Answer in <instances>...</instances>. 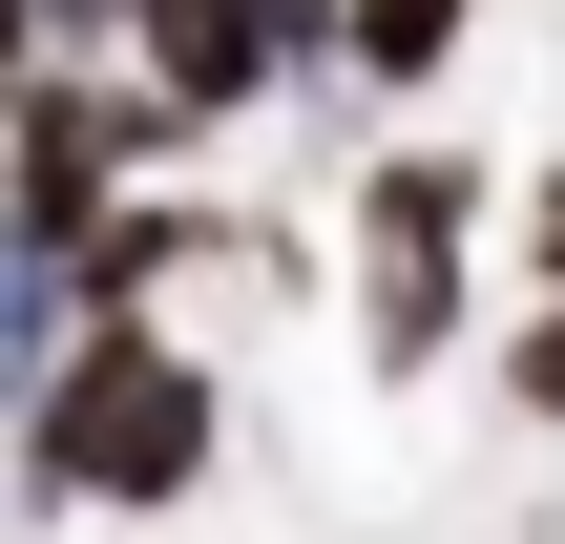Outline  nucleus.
Listing matches in <instances>:
<instances>
[{
	"label": "nucleus",
	"instance_id": "f257e3e1",
	"mask_svg": "<svg viewBox=\"0 0 565 544\" xmlns=\"http://www.w3.org/2000/svg\"><path fill=\"white\" fill-rule=\"evenodd\" d=\"M210 440H231L210 356H189L168 314H84V335H63V377L21 398V503H84V524H168V503L210 482Z\"/></svg>",
	"mask_w": 565,
	"mask_h": 544
},
{
	"label": "nucleus",
	"instance_id": "f03ea898",
	"mask_svg": "<svg viewBox=\"0 0 565 544\" xmlns=\"http://www.w3.org/2000/svg\"><path fill=\"white\" fill-rule=\"evenodd\" d=\"M126 63H147V84H168V126H231V105H252V84H294V63H273V21H252V0H147V21H126Z\"/></svg>",
	"mask_w": 565,
	"mask_h": 544
},
{
	"label": "nucleus",
	"instance_id": "7ed1b4c3",
	"mask_svg": "<svg viewBox=\"0 0 565 544\" xmlns=\"http://www.w3.org/2000/svg\"><path fill=\"white\" fill-rule=\"evenodd\" d=\"M461 231H482V168L461 147H377L356 168V252H461Z\"/></svg>",
	"mask_w": 565,
	"mask_h": 544
},
{
	"label": "nucleus",
	"instance_id": "20e7f679",
	"mask_svg": "<svg viewBox=\"0 0 565 544\" xmlns=\"http://www.w3.org/2000/svg\"><path fill=\"white\" fill-rule=\"evenodd\" d=\"M356 335H377V377H440L461 356V252H356Z\"/></svg>",
	"mask_w": 565,
	"mask_h": 544
},
{
	"label": "nucleus",
	"instance_id": "39448f33",
	"mask_svg": "<svg viewBox=\"0 0 565 544\" xmlns=\"http://www.w3.org/2000/svg\"><path fill=\"white\" fill-rule=\"evenodd\" d=\"M63 335H84V252L0 231V398H42V377H63Z\"/></svg>",
	"mask_w": 565,
	"mask_h": 544
},
{
	"label": "nucleus",
	"instance_id": "423d86ee",
	"mask_svg": "<svg viewBox=\"0 0 565 544\" xmlns=\"http://www.w3.org/2000/svg\"><path fill=\"white\" fill-rule=\"evenodd\" d=\"M461 42H482V0H356L335 21V84H440Z\"/></svg>",
	"mask_w": 565,
	"mask_h": 544
},
{
	"label": "nucleus",
	"instance_id": "0eeeda50",
	"mask_svg": "<svg viewBox=\"0 0 565 544\" xmlns=\"http://www.w3.org/2000/svg\"><path fill=\"white\" fill-rule=\"evenodd\" d=\"M168 273H189V210H105L84 231V314H147Z\"/></svg>",
	"mask_w": 565,
	"mask_h": 544
},
{
	"label": "nucleus",
	"instance_id": "6e6552de",
	"mask_svg": "<svg viewBox=\"0 0 565 544\" xmlns=\"http://www.w3.org/2000/svg\"><path fill=\"white\" fill-rule=\"evenodd\" d=\"M503 398H524V419H565V294L524 314V335H503Z\"/></svg>",
	"mask_w": 565,
	"mask_h": 544
},
{
	"label": "nucleus",
	"instance_id": "1a4fd4ad",
	"mask_svg": "<svg viewBox=\"0 0 565 544\" xmlns=\"http://www.w3.org/2000/svg\"><path fill=\"white\" fill-rule=\"evenodd\" d=\"M524 273L565 294V168H524Z\"/></svg>",
	"mask_w": 565,
	"mask_h": 544
},
{
	"label": "nucleus",
	"instance_id": "9d476101",
	"mask_svg": "<svg viewBox=\"0 0 565 544\" xmlns=\"http://www.w3.org/2000/svg\"><path fill=\"white\" fill-rule=\"evenodd\" d=\"M42 42H63V21H42V0H0V84H21V63H42Z\"/></svg>",
	"mask_w": 565,
	"mask_h": 544
},
{
	"label": "nucleus",
	"instance_id": "9b49d317",
	"mask_svg": "<svg viewBox=\"0 0 565 544\" xmlns=\"http://www.w3.org/2000/svg\"><path fill=\"white\" fill-rule=\"evenodd\" d=\"M42 21H63V42H126V21H147V0H42Z\"/></svg>",
	"mask_w": 565,
	"mask_h": 544
}]
</instances>
